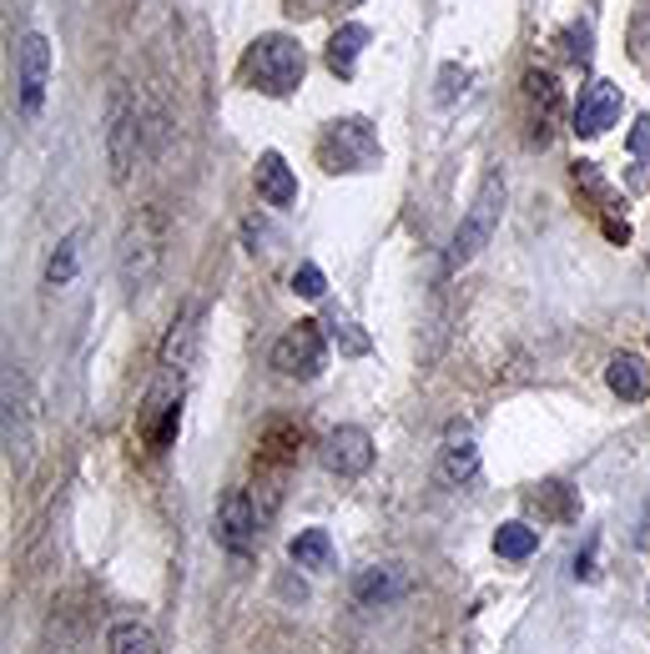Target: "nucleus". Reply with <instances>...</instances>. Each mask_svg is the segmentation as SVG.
<instances>
[{"mask_svg": "<svg viewBox=\"0 0 650 654\" xmlns=\"http://www.w3.org/2000/svg\"><path fill=\"white\" fill-rule=\"evenodd\" d=\"M258 197H263L268 207H293L297 202V177L277 151H263V157H258Z\"/></svg>", "mask_w": 650, "mask_h": 654, "instance_id": "14", "label": "nucleus"}, {"mask_svg": "<svg viewBox=\"0 0 650 654\" xmlns=\"http://www.w3.org/2000/svg\"><path fill=\"white\" fill-rule=\"evenodd\" d=\"M464 91H469V66H454V61H449V66L439 71V106H454Z\"/></svg>", "mask_w": 650, "mask_h": 654, "instance_id": "23", "label": "nucleus"}, {"mask_svg": "<svg viewBox=\"0 0 650 654\" xmlns=\"http://www.w3.org/2000/svg\"><path fill=\"white\" fill-rule=\"evenodd\" d=\"M323 468L338 478H358L368 474V463H374V439H368V429H358V423H343V429H333L328 439H323Z\"/></svg>", "mask_w": 650, "mask_h": 654, "instance_id": "9", "label": "nucleus"}, {"mask_svg": "<svg viewBox=\"0 0 650 654\" xmlns=\"http://www.w3.org/2000/svg\"><path fill=\"white\" fill-rule=\"evenodd\" d=\"M161 267V217L151 207H141L132 222H126L122 242H116V272H122V287L132 297H141L151 287Z\"/></svg>", "mask_w": 650, "mask_h": 654, "instance_id": "3", "label": "nucleus"}, {"mask_svg": "<svg viewBox=\"0 0 650 654\" xmlns=\"http://www.w3.org/2000/svg\"><path fill=\"white\" fill-rule=\"evenodd\" d=\"M197 342H202V307H182V313L171 317L167 338H161V372L182 378L197 362Z\"/></svg>", "mask_w": 650, "mask_h": 654, "instance_id": "11", "label": "nucleus"}, {"mask_svg": "<svg viewBox=\"0 0 650 654\" xmlns=\"http://www.w3.org/2000/svg\"><path fill=\"white\" fill-rule=\"evenodd\" d=\"M403 594V579L394 574V569H364V574L354 579V599L358 604H388V599Z\"/></svg>", "mask_w": 650, "mask_h": 654, "instance_id": "18", "label": "nucleus"}, {"mask_svg": "<svg viewBox=\"0 0 650 654\" xmlns=\"http://www.w3.org/2000/svg\"><path fill=\"white\" fill-rule=\"evenodd\" d=\"M565 56H570L575 66H585V61H590V25H575L570 45H565Z\"/></svg>", "mask_w": 650, "mask_h": 654, "instance_id": "25", "label": "nucleus"}, {"mask_svg": "<svg viewBox=\"0 0 650 654\" xmlns=\"http://www.w3.org/2000/svg\"><path fill=\"white\" fill-rule=\"evenodd\" d=\"M217 544L228 553H252V544H258V508L242 488H228L217 504Z\"/></svg>", "mask_w": 650, "mask_h": 654, "instance_id": "10", "label": "nucleus"}, {"mask_svg": "<svg viewBox=\"0 0 650 654\" xmlns=\"http://www.w3.org/2000/svg\"><path fill=\"white\" fill-rule=\"evenodd\" d=\"M293 293H297V297H313V303L328 293V277H323L318 262H303V267L293 272Z\"/></svg>", "mask_w": 650, "mask_h": 654, "instance_id": "22", "label": "nucleus"}, {"mask_svg": "<svg viewBox=\"0 0 650 654\" xmlns=\"http://www.w3.org/2000/svg\"><path fill=\"white\" fill-rule=\"evenodd\" d=\"M328 327H333V342H338V348L348 352V358H364V352H368V338H364V333H358L354 323H338V317H333Z\"/></svg>", "mask_w": 650, "mask_h": 654, "instance_id": "24", "label": "nucleus"}, {"mask_svg": "<svg viewBox=\"0 0 650 654\" xmlns=\"http://www.w3.org/2000/svg\"><path fill=\"white\" fill-rule=\"evenodd\" d=\"M439 478L449 488H464L480 478V449H474L469 433H449L444 439V449H439Z\"/></svg>", "mask_w": 650, "mask_h": 654, "instance_id": "13", "label": "nucleus"}, {"mask_svg": "<svg viewBox=\"0 0 650 654\" xmlns=\"http://www.w3.org/2000/svg\"><path fill=\"white\" fill-rule=\"evenodd\" d=\"M76 257H81V232H66L61 247L51 252V262H46V287H66L71 277H76Z\"/></svg>", "mask_w": 650, "mask_h": 654, "instance_id": "21", "label": "nucleus"}, {"mask_svg": "<svg viewBox=\"0 0 650 654\" xmlns=\"http://www.w3.org/2000/svg\"><path fill=\"white\" fill-rule=\"evenodd\" d=\"M323 362H328V338H323L318 323H293L273 348V368L283 378H303L308 383V378L323 372Z\"/></svg>", "mask_w": 650, "mask_h": 654, "instance_id": "6", "label": "nucleus"}, {"mask_svg": "<svg viewBox=\"0 0 650 654\" xmlns=\"http://www.w3.org/2000/svg\"><path fill=\"white\" fill-rule=\"evenodd\" d=\"M31 449H35V433H31V388H25L21 372H6V453H11V468H31Z\"/></svg>", "mask_w": 650, "mask_h": 654, "instance_id": "8", "label": "nucleus"}, {"mask_svg": "<svg viewBox=\"0 0 650 654\" xmlns=\"http://www.w3.org/2000/svg\"><path fill=\"white\" fill-rule=\"evenodd\" d=\"M364 45H368V25H358V21L338 25L333 41H328V71H333V76H343V81L354 76L358 56H364Z\"/></svg>", "mask_w": 650, "mask_h": 654, "instance_id": "16", "label": "nucleus"}, {"mask_svg": "<svg viewBox=\"0 0 650 654\" xmlns=\"http://www.w3.org/2000/svg\"><path fill=\"white\" fill-rule=\"evenodd\" d=\"M141 157V106L132 86H116L106 96V161H112V181H126Z\"/></svg>", "mask_w": 650, "mask_h": 654, "instance_id": "5", "label": "nucleus"}, {"mask_svg": "<svg viewBox=\"0 0 650 654\" xmlns=\"http://www.w3.org/2000/svg\"><path fill=\"white\" fill-rule=\"evenodd\" d=\"M384 147H378V131L368 116H338V122L323 126L318 136V161L323 171H374Z\"/></svg>", "mask_w": 650, "mask_h": 654, "instance_id": "4", "label": "nucleus"}, {"mask_svg": "<svg viewBox=\"0 0 650 654\" xmlns=\"http://www.w3.org/2000/svg\"><path fill=\"white\" fill-rule=\"evenodd\" d=\"M535 549H539V529H530V524H500V534H494L500 559H530Z\"/></svg>", "mask_w": 650, "mask_h": 654, "instance_id": "20", "label": "nucleus"}, {"mask_svg": "<svg viewBox=\"0 0 650 654\" xmlns=\"http://www.w3.org/2000/svg\"><path fill=\"white\" fill-rule=\"evenodd\" d=\"M504 202H510V181H504V171H490L484 187L474 192V202H469V212L459 217L454 242H449V252H444V272H459L464 262L480 257V247H490L494 226H500V217H504Z\"/></svg>", "mask_w": 650, "mask_h": 654, "instance_id": "2", "label": "nucleus"}, {"mask_svg": "<svg viewBox=\"0 0 650 654\" xmlns=\"http://www.w3.org/2000/svg\"><path fill=\"white\" fill-rule=\"evenodd\" d=\"M51 86V41L41 31H31L15 51V96H21V116H41Z\"/></svg>", "mask_w": 650, "mask_h": 654, "instance_id": "7", "label": "nucleus"}, {"mask_svg": "<svg viewBox=\"0 0 650 654\" xmlns=\"http://www.w3.org/2000/svg\"><path fill=\"white\" fill-rule=\"evenodd\" d=\"M650 147V116H640L636 131H630V151H646Z\"/></svg>", "mask_w": 650, "mask_h": 654, "instance_id": "26", "label": "nucleus"}, {"mask_svg": "<svg viewBox=\"0 0 650 654\" xmlns=\"http://www.w3.org/2000/svg\"><path fill=\"white\" fill-rule=\"evenodd\" d=\"M287 559H293L297 569H318V574H328V569L338 565V553H333L328 529H303L293 544H287Z\"/></svg>", "mask_w": 650, "mask_h": 654, "instance_id": "17", "label": "nucleus"}, {"mask_svg": "<svg viewBox=\"0 0 650 654\" xmlns=\"http://www.w3.org/2000/svg\"><path fill=\"white\" fill-rule=\"evenodd\" d=\"M605 383H610V393H616L620 403H640V398L650 393V368L636 352H616L610 368H605Z\"/></svg>", "mask_w": 650, "mask_h": 654, "instance_id": "15", "label": "nucleus"}, {"mask_svg": "<svg viewBox=\"0 0 650 654\" xmlns=\"http://www.w3.org/2000/svg\"><path fill=\"white\" fill-rule=\"evenodd\" d=\"M303 71H308V56H303V45L283 31L258 35V41L248 45V56H242V76H248V86L263 91V96H293V91L303 86Z\"/></svg>", "mask_w": 650, "mask_h": 654, "instance_id": "1", "label": "nucleus"}, {"mask_svg": "<svg viewBox=\"0 0 650 654\" xmlns=\"http://www.w3.org/2000/svg\"><path fill=\"white\" fill-rule=\"evenodd\" d=\"M620 122V86L616 81H590L580 91V102H575V136H600L605 126Z\"/></svg>", "mask_w": 650, "mask_h": 654, "instance_id": "12", "label": "nucleus"}, {"mask_svg": "<svg viewBox=\"0 0 650 654\" xmlns=\"http://www.w3.org/2000/svg\"><path fill=\"white\" fill-rule=\"evenodd\" d=\"M106 654H157V634L141 620H122L106 640Z\"/></svg>", "mask_w": 650, "mask_h": 654, "instance_id": "19", "label": "nucleus"}]
</instances>
